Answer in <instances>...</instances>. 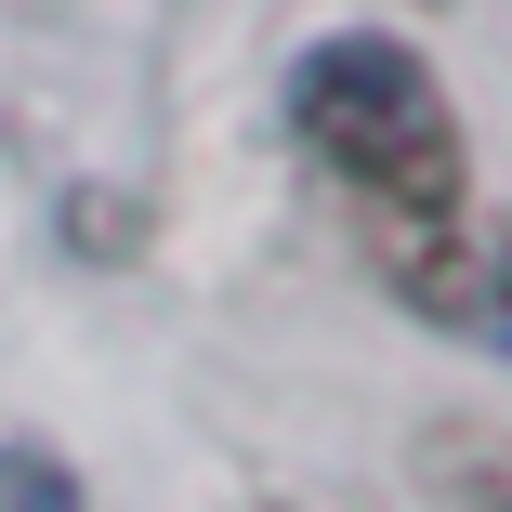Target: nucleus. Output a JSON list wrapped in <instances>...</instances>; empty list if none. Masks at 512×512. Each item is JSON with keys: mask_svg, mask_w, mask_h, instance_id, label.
<instances>
[{"mask_svg": "<svg viewBox=\"0 0 512 512\" xmlns=\"http://www.w3.org/2000/svg\"><path fill=\"white\" fill-rule=\"evenodd\" d=\"M434 447H447V486H460L473 512H512V434H473V421H460V434H434Z\"/></svg>", "mask_w": 512, "mask_h": 512, "instance_id": "nucleus-3", "label": "nucleus"}, {"mask_svg": "<svg viewBox=\"0 0 512 512\" xmlns=\"http://www.w3.org/2000/svg\"><path fill=\"white\" fill-rule=\"evenodd\" d=\"M289 132L355 197V224H434V211H460V184H473L447 79L394 27H329L316 53H302L289 66Z\"/></svg>", "mask_w": 512, "mask_h": 512, "instance_id": "nucleus-1", "label": "nucleus"}, {"mask_svg": "<svg viewBox=\"0 0 512 512\" xmlns=\"http://www.w3.org/2000/svg\"><path fill=\"white\" fill-rule=\"evenodd\" d=\"M368 263L407 316L434 329H512V237L473 224V211H434V224H368Z\"/></svg>", "mask_w": 512, "mask_h": 512, "instance_id": "nucleus-2", "label": "nucleus"}, {"mask_svg": "<svg viewBox=\"0 0 512 512\" xmlns=\"http://www.w3.org/2000/svg\"><path fill=\"white\" fill-rule=\"evenodd\" d=\"M0 512H79V473L40 447H0Z\"/></svg>", "mask_w": 512, "mask_h": 512, "instance_id": "nucleus-4", "label": "nucleus"}, {"mask_svg": "<svg viewBox=\"0 0 512 512\" xmlns=\"http://www.w3.org/2000/svg\"><path fill=\"white\" fill-rule=\"evenodd\" d=\"M250 512H289V499H250Z\"/></svg>", "mask_w": 512, "mask_h": 512, "instance_id": "nucleus-5", "label": "nucleus"}]
</instances>
